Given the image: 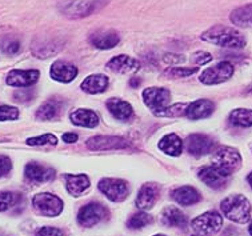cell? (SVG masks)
Wrapping results in <instances>:
<instances>
[{
	"label": "cell",
	"mask_w": 252,
	"mask_h": 236,
	"mask_svg": "<svg viewBox=\"0 0 252 236\" xmlns=\"http://www.w3.org/2000/svg\"><path fill=\"white\" fill-rule=\"evenodd\" d=\"M202 40L231 50H242L246 47V37L238 30L224 26L208 28L202 34Z\"/></svg>",
	"instance_id": "6da1fadb"
},
{
	"label": "cell",
	"mask_w": 252,
	"mask_h": 236,
	"mask_svg": "<svg viewBox=\"0 0 252 236\" xmlns=\"http://www.w3.org/2000/svg\"><path fill=\"white\" fill-rule=\"evenodd\" d=\"M220 209L225 218L235 223H247L251 219V204L244 195L234 194L227 196L220 203Z\"/></svg>",
	"instance_id": "7a4b0ae2"
},
{
	"label": "cell",
	"mask_w": 252,
	"mask_h": 236,
	"mask_svg": "<svg viewBox=\"0 0 252 236\" xmlns=\"http://www.w3.org/2000/svg\"><path fill=\"white\" fill-rule=\"evenodd\" d=\"M242 166V156L232 147H220L212 156V167L216 168L223 176L229 177Z\"/></svg>",
	"instance_id": "3957f363"
},
{
	"label": "cell",
	"mask_w": 252,
	"mask_h": 236,
	"mask_svg": "<svg viewBox=\"0 0 252 236\" xmlns=\"http://www.w3.org/2000/svg\"><path fill=\"white\" fill-rule=\"evenodd\" d=\"M191 227L197 236H214L223 227V216L216 211H207L193 219Z\"/></svg>",
	"instance_id": "277c9868"
},
{
	"label": "cell",
	"mask_w": 252,
	"mask_h": 236,
	"mask_svg": "<svg viewBox=\"0 0 252 236\" xmlns=\"http://www.w3.org/2000/svg\"><path fill=\"white\" fill-rule=\"evenodd\" d=\"M32 205L37 212L47 216V218H56L63 212L64 203L59 196L50 194V192H40L33 196Z\"/></svg>",
	"instance_id": "5b68a950"
},
{
	"label": "cell",
	"mask_w": 252,
	"mask_h": 236,
	"mask_svg": "<svg viewBox=\"0 0 252 236\" xmlns=\"http://www.w3.org/2000/svg\"><path fill=\"white\" fill-rule=\"evenodd\" d=\"M107 1L108 0H68L64 3L63 12L71 19L83 18L104 7Z\"/></svg>",
	"instance_id": "8992f818"
},
{
	"label": "cell",
	"mask_w": 252,
	"mask_h": 236,
	"mask_svg": "<svg viewBox=\"0 0 252 236\" xmlns=\"http://www.w3.org/2000/svg\"><path fill=\"white\" fill-rule=\"evenodd\" d=\"M99 190L104 195L115 203H120L128 198L129 186L128 183L122 179H114V177H104L101 179L99 184Z\"/></svg>",
	"instance_id": "52a82bcc"
},
{
	"label": "cell",
	"mask_w": 252,
	"mask_h": 236,
	"mask_svg": "<svg viewBox=\"0 0 252 236\" xmlns=\"http://www.w3.org/2000/svg\"><path fill=\"white\" fill-rule=\"evenodd\" d=\"M232 75H234V66L229 62H220L214 67L204 69L199 80L206 86H214V84L227 82L232 77Z\"/></svg>",
	"instance_id": "ba28073f"
},
{
	"label": "cell",
	"mask_w": 252,
	"mask_h": 236,
	"mask_svg": "<svg viewBox=\"0 0 252 236\" xmlns=\"http://www.w3.org/2000/svg\"><path fill=\"white\" fill-rule=\"evenodd\" d=\"M170 99V90L163 88V87H150L143 91V101L154 112V115L167 108Z\"/></svg>",
	"instance_id": "9c48e42d"
},
{
	"label": "cell",
	"mask_w": 252,
	"mask_h": 236,
	"mask_svg": "<svg viewBox=\"0 0 252 236\" xmlns=\"http://www.w3.org/2000/svg\"><path fill=\"white\" fill-rule=\"evenodd\" d=\"M108 216V209L100 203L92 202L83 205L78 212V223L83 227H92Z\"/></svg>",
	"instance_id": "30bf717a"
},
{
	"label": "cell",
	"mask_w": 252,
	"mask_h": 236,
	"mask_svg": "<svg viewBox=\"0 0 252 236\" xmlns=\"http://www.w3.org/2000/svg\"><path fill=\"white\" fill-rule=\"evenodd\" d=\"M184 145H186V150H187L188 154L200 158V156L210 154L214 150L215 141L204 134H192L186 139Z\"/></svg>",
	"instance_id": "8fae6325"
},
{
	"label": "cell",
	"mask_w": 252,
	"mask_h": 236,
	"mask_svg": "<svg viewBox=\"0 0 252 236\" xmlns=\"http://www.w3.org/2000/svg\"><path fill=\"white\" fill-rule=\"evenodd\" d=\"M88 150L91 151H111V150H124L128 148L129 143L123 137L119 136H94L88 139L87 143Z\"/></svg>",
	"instance_id": "7c38bea8"
},
{
	"label": "cell",
	"mask_w": 252,
	"mask_h": 236,
	"mask_svg": "<svg viewBox=\"0 0 252 236\" xmlns=\"http://www.w3.org/2000/svg\"><path fill=\"white\" fill-rule=\"evenodd\" d=\"M160 196V187L156 183H144L138 192L135 204L142 211H148L156 204Z\"/></svg>",
	"instance_id": "4fadbf2b"
},
{
	"label": "cell",
	"mask_w": 252,
	"mask_h": 236,
	"mask_svg": "<svg viewBox=\"0 0 252 236\" xmlns=\"http://www.w3.org/2000/svg\"><path fill=\"white\" fill-rule=\"evenodd\" d=\"M24 176L30 183L41 184V183L51 182L55 177V169L36 162H31L24 168Z\"/></svg>",
	"instance_id": "5bb4252c"
},
{
	"label": "cell",
	"mask_w": 252,
	"mask_h": 236,
	"mask_svg": "<svg viewBox=\"0 0 252 236\" xmlns=\"http://www.w3.org/2000/svg\"><path fill=\"white\" fill-rule=\"evenodd\" d=\"M88 40L91 43V46H94L95 48L111 50V48L118 46L120 37L119 34L115 30H97V31L92 32Z\"/></svg>",
	"instance_id": "9a60e30c"
},
{
	"label": "cell",
	"mask_w": 252,
	"mask_h": 236,
	"mask_svg": "<svg viewBox=\"0 0 252 236\" xmlns=\"http://www.w3.org/2000/svg\"><path fill=\"white\" fill-rule=\"evenodd\" d=\"M40 72L37 69H12L7 75L5 82L11 87H30L33 86L39 80Z\"/></svg>",
	"instance_id": "2e32d148"
},
{
	"label": "cell",
	"mask_w": 252,
	"mask_h": 236,
	"mask_svg": "<svg viewBox=\"0 0 252 236\" xmlns=\"http://www.w3.org/2000/svg\"><path fill=\"white\" fill-rule=\"evenodd\" d=\"M107 68L115 73H133L140 69V63L128 55H118L107 63Z\"/></svg>",
	"instance_id": "e0dca14e"
},
{
	"label": "cell",
	"mask_w": 252,
	"mask_h": 236,
	"mask_svg": "<svg viewBox=\"0 0 252 236\" xmlns=\"http://www.w3.org/2000/svg\"><path fill=\"white\" fill-rule=\"evenodd\" d=\"M78 67L63 60H56L55 63L51 66L50 69L51 77L59 83L72 82L73 79L78 76Z\"/></svg>",
	"instance_id": "ac0fdd59"
},
{
	"label": "cell",
	"mask_w": 252,
	"mask_h": 236,
	"mask_svg": "<svg viewBox=\"0 0 252 236\" xmlns=\"http://www.w3.org/2000/svg\"><path fill=\"white\" fill-rule=\"evenodd\" d=\"M171 198L183 207H189V205L197 204L202 200L200 192L191 186H182L175 188L171 192Z\"/></svg>",
	"instance_id": "d6986e66"
},
{
	"label": "cell",
	"mask_w": 252,
	"mask_h": 236,
	"mask_svg": "<svg viewBox=\"0 0 252 236\" xmlns=\"http://www.w3.org/2000/svg\"><path fill=\"white\" fill-rule=\"evenodd\" d=\"M107 108L110 111V114L118 120L122 122H127L132 118L133 108L132 105L129 104L128 101L120 99V98H110L107 100Z\"/></svg>",
	"instance_id": "ffe728a7"
},
{
	"label": "cell",
	"mask_w": 252,
	"mask_h": 236,
	"mask_svg": "<svg viewBox=\"0 0 252 236\" xmlns=\"http://www.w3.org/2000/svg\"><path fill=\"white\" fill-rule=\"evenodd\" d=\"M215 105L211 100L208 99H199L195 100L193 103L188 104L187 108V116L189 120H200V119H206L214 114Z\"/></svg>",
	"instance_id": "44dd1931"
},
{
	"label": "cell",
	"mask_w": 252,
	"mask_h": 236,
	"mask_svg": "<svg viewBox=\"0 0 252 236\" xmlns=\"http://www.w3.org/2000/svg\"><path fill=\"white\" fill-rule=\"evenodd\" d=\"M199 179L202 180L207 187H210L212 190H220L223 188L227 184V180L228 177L223 176L221 173L214 168L212 166H207V167H203L200 171H199Z\"/></svg>",
	"instance_id": "7402d4cb"
},
{
	"label": "cell",
	"mask_w": 252,
	"mask_h": 236,
	"mask_svg": "<svg viewBox=\"0 0 252 236\" xmlns=\"http://www.w3.org/2000/svg\"><path fill=\"white\" fill-rule=\"evenodd\" d=\"M110 80L106 75L103 73H95V75H90L87 76L80 84V88L83 91L91 94V95H96V94H101L108 88Z\"/></svg>",
	"instance_id": "603a6c76"
},
{
	"label": "cell",
	"mask_w": 252,
	"mask_h": 236,
	"mask_svg": "<svg viewBox=\"0 0 252 236\" xmlns=\"http://www.w3.org/2000/svg\"><path fill=\"white\" fill-rule=\"evenodd\" d=\"M69 119H71L72 124L79 126V127L95 128L99 124V116L96 115V112L87 108L75 109L69 115Z\"/></svg>",
	"instance_id": "cb8c5ba5"
},
{
	"label": "cell",
	"mask_w": 252,
	"mask_h": 236,
	"mask_svg": "<svg viewBox=\"0 0 252 236\" xmlns=\"http://www.w3.org/2000/svg\"><path fill=\"white\" fill-rule=\"evenodd\" d=\"M64 179L67 191L72 196H80L90 187V179L84 173H79V175L67 173L64 175Z\"/></svg>",
	"instance_id": "d4e9b609"
},
{
	"label": "cell",
	"mask_w": 252,
	"mask_h": 236,
	"mask_svg": "<svg viewBox=\"0 0 252 236\" xmlns=\"http://www.w3.org/2000/svg\"><path fill=\"white\" fill-rule=\"evenodd\" d=\"M161 222L168 227L184 228L187 226V216L179 208L174 205H168L161 212Z\"/></svg>",
	"instance_id": "484cf974"
},
{
	"label": "cell",
	"mask_w": 252,
	"mask_h": 236,
	"mask_svg": "<svg viewBox=\"0 0 252 236\" xmlns=\"http://www.w3.org/2000/svg\"><path fill=\"white\" fill-rule=\"evenodd\" d=\"M159 148L165 155L179 156L183 152V141L176 134H167L165 136L161 137L160 143H159Z\"/></svg>",
	"instance_id": "4316f807"
},
{
	"label": "cell",
	"mask_w": 252,
	"mask_h": 236,
	"mask_svg": "<svg viewBox=\"0 0 252 236\" xmlns=\"http://www.w3.org/2000/svg\"><path fill=\"white\" fill-rule=\"evenodd\" d=\"M231 22L239 27H252V4L235 9L231 14Z\"/></svg>",
	"instance_id": "83f0119b"
},
{
	"label": "cell",
	"mask_w": 252,
	"mask_h": 236,
	"mask_svg": "<svg viewBox=\"0 0 252 236\" xmlns=\"http://www.w3.org/2000/svg\"><path fill=\"white\" fill-rule=\"evenodd\" d=\"M229 123L236 127H251L252 126V109L238 108L229 114Z\"/></svg>",
	"instance_id": "f1b7e54d"
},
{
	"label": "cell",
	"mask_w": 252,
	"mask_h": 236,
	"mask_svg": "<svg viewBox=\"0 0 252 236\" xmlns=\"http://www.w3.org/2000/svg\"><path fill=\"white\" fill-rule=\"evenodd\" d=\"M60 114V103L56 100H48L44 104L39 107L36 112V118L40 120H51L55 119Z\"/></svg>",
	"instance_id": "f546056e"
},
{
	"label": "cell",
	"mask_w": 252,
	"mask_h": 236,
	"mask_svg": "<svg viewBox=\"0 0 252 236\" xmlns=\"http://www.w3.org/2000/svg\"><path fill=\"white\" fill-rule=\"evenodd\" d=\"M151 222V216L144 211H142V212L133 213L132 216L128 219V222H127V227L131 228V230H140V228L146 227L147 224H150Z\"/></svg>",
	"instance_id": "4dcf8cb0"
},
{
	"label": "cell",
	"mask_w": 252,
	"mask_h": 236,
	"mask_svg": "<svg viewBox=\"0 0 252 236\" xmlns=\"http://www.w3.org/2000/svg\"><path fill=\"white\" fill-rule=\"evenodd\" d=\"M188 104L186 103H178V104L167 107L163 111L156 112L155 116H167V118H179V116H186L187 114Z\"/></svg>",
	"instance_id": "1f68e13d"
},
{
	"label": "cell",
	"mask_w": 252,
	"mask_h": 236,
	"mask_svg": "<svg viewBox=\"0 0 252 236\" xmlns=\"http://www.w3.org/2000/svg\"><path fill=\"white\" fill-rule=\"evenodd\" d=\"M199 67H170L164 71V76L172 77V79H179V77H188L196 73Z\"/></svg>",
	"instance_id": "d6a6232c"
},
{
	"label": "cell",
	"mask_w": 252,
	"mask_h": 236,
	"mask_svg": "<svg viewBox=\"0 0 252 236\" xmlns=\"http://www.w3.org/2000/svg\"><path fill=\"white\" fill-rule=\"evenodd\" d=\"M18 194L9 192V191H1L0 192V212H4V211L12 208L18 203Z\"/></svg>",
	"instance_id": "836d02e7"
},
{
	"label": "cell",
	"mask_w": 252,
	"mask_h": 236,
	"mask_svg": "<svg viewBox=\"0 0 252 236\" xmlns=\"http://www.w3.org/2000/svg\"><path fill=\"white\" fill-rule=\"evenodd\" d=\"M27 144L28 145H56L58 144V137L52 134H44L41 136L37 137H30L27 139Z\"/></svg>",
	"instance_id": "e575fe53"
},
{
	"label": "cell",
	"mask_w": 252,
	"mask_h": 236,
	"mask_svg": "<svg viewBox=\"0 0 252 236\" xmlns=\"http://www.w3.org/2000/svg\"><path fill=\"white\" fill-rule=\"evenodd\" d=\"M19 118V109L11 105H0V122L16 120Z\"/></svg>",
	"instance_id": "d590c367"
},
{
	"label": "cell",
	"mask_w": 252,
	"mask_h": 236,
	"mask_svg": "<svg viewBox=\"0 0 252 236\" xmlns=\"http://www.w3.org/2000/svg\"><path fill=\"white\" fill-rule=\"evenodd\" d=\"M212 60V56L210 52H206V51H196L193 52L192 56H191V62H193L197 66H203V64L210 63Z\"/></svg>",
	"instance_id": "8d00e7d4"
},
{
	"label": "cell",
	"mask_w": 252,
	"mask_h": 236,
	"mask_svg": "<svg viewBox=\"0 0 252 236\" xmlns=\"http://www.w3.org/2000/svg\"><path fill=\"white\" fill-rule=\"evenodd\" d=\"M1 50L4 51L5 54L15 55V54H18L19 50H20V44H19L18 40H14V39H7V40L1 44Z\"/></svg>",
	"instance_id": "74e56055"
},
{
	"label": "cell",
	"mask_w": 252,
	"mask_h": 236,
	"mask_svg": "<svg viewBox=\"0 0 252 236\" xmlns=\"http://www.w3.org/2000/svg\"><path fill=\"white\" fill-rule=\"evenodd\" d=\"M14 98L16 101L19 103H26L28 100L33 99V92L32 90H30V88H22V90H19L14 94Z\"/></svg>",
	"instance_id": "f35d334b"
},
{
	"label": "cell",
	"mask_w": 252,
	"mask_h": 236,
	"mask_svg": "<svg viewBox=\"0 0 252 236\" xmlns=\"http://www.w3.org/2000/svg\"><path fill=\"white\" fill-rule=\"evenodd\" d=\"M12 169V162L8 156L5 155H0V177L8 175L9 171Z\"/></svg>",
	"instance_id": "ab89813d"
},
{
	"label": "cell",
	"mask_w": 252,
	"mask_h": 236,
	"mask_svg": "<svg viewBox=\"0 0 252 236\" xmlns=\"http://www.w3.org/2000/svg\"><path fill=\"white\" fill-rule=\"evenodd\" d=\"M36 236H63V231L56 227H41L39 231L36 232Z\"/></svg>",
	"instance_id": "60d3db41"
},
{
	"label": "cell",
	"mask_w": 252,
	"mask_h": 236,
	"mask_svg": "<svg viewBox=\"0 0 252 236\" xmlns=\"http://www.w3.org/2000/svg\"><path fill=\"white\" fill-rule=\"evenodd\" d=\"M163 60L167 64H180L183 63L186 58H184V55L180 54H165L163 56Z\"/></svg>",
	"instance_id": "b9f144b4"
},
{
	"label": "cell",
	"mask_w": 252,
	"mask_h": 236,
	"mask_svg": "<svg viewBox=\"0 0 252 236\" xmlns=\"http://www.w3.org/2000/svg\"><path fill=\"white\" fill-rule=\"evenodd\" d=\"M78 134H75V132H65V134H63V136H62V140L65 141L67 144H73V143L78 141Z\"/></svg>",
	"instance_id": "7bdbcfd3"
},
{
	"label": "cell",
	"mask_w": 252,
	"mask_h": 236,
	"mask_svg": "<svg viewBox=\"0 0 252 236\" xmlns=\"http://www.w3.org/2000/svg\"><path fill=\"white\" fill-rule=\"evenodd\" d=\"M139 84H140V79H139V77H136V79H132V80H131V87H133V88H135V87H138Z\"/></svg>",
	"instance_id": "ee69618b"
},
{
	"label": "cell",
	"mask_w": 252,
	"mask_h": 236,
	"mask_svg": "<svg viewBox=\"0 0 252 236\" xmlns=\"http://www.w3.org/2000/svg\"><path fill=\"white\" fill-rule=\"evenodd\" d=\"M247 182H248V184H250V186H251V188H252V172L250 173V175H248V176H247Z\"/></svg>",
	"instance_id": "f6af8a7d"
},
{
	"label": "cell",
	"mask_w": 252,
	"mask_h": 236,
	"mask_svg": "<svg viewBox=\"0 0 252 236\" xmlns=\"http://www.w3.org/2000/svg\"><path fill=\"white\" fill-rule=\"evenodd\" d=\"M248 232H250V235L252 236V222H251V224L248 226Z\"/></svg>",
	"instance_id": "bcb514c9"
},
{
	"label": "cell",
	"mask_w": 252,
	"mask_h": 236,
	"mask_svg": "<svg viewBox=\"0 0 252 236\" xmlns=\"http://www.w3.org/2000/svg\"><path fill=\"white\" fill-rule=\"evenodd\" d=\"M154 236H165V235H163V234H156V235H154Z\"/></svg>",
	"instance_id": "7dc6e473"
},
{
	"label": "cell",
	"mask_w": 252,
	"mask_h": 236,
	"mask_svg": "<svg viewBox=\"0 0 252 236\" xmlns=\"http://www.w3.org/2000/svg\"><path fill=\"white\" fill-rule=\"evenodd\" d=\"M193 236H197V235H193Z\"/></svg>",
	"instance_id": "c3c4849f"
}]
</instances>
